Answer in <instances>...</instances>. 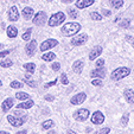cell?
Instances as JSON below:
<instances>
[{"instance_id":"816d5d0a","label":"cell","mask_w":134,"mask_h":134,"mask_svg":"<svg viewBox=\"0 0 134 134\" xmlns=\"http://www.w3.org/2000/svg\"><path fill=\"white\" fill-rule=\"evenodd\" d=\"M1 84H3V83H1V81H0V87H1Z\"/></svg>"},{"instance_id":"836d02e7","label":"cell","mask_w":134,"mask_h":134,"mask_svg":"<svg viewBox=\"0 0 134 134\" xmlns=\"http://www.w3.org/2000/svg\"><path fill=\"white\" fill-rule=\"evenodd\" d=\"M24 84H21L20 82H18V81H12L11 82V87L12 88H15V89H18V88H21Z\"/></svg>"},{"instance_id":"4fadbf2b","label":"cell","mask_w":134,"mask_h":134,"mask_svg":"<svg viewBox=\"0 0 134 134\" xmlns=\"http://www.w3.org/2000/svg\"><path fill=\"white\" fill-rule=\"evenodd\" d=\"M103 121H104V116L101 111H95V113L93 114L91 122H93L94 125H101V124H103Z\"/></svg>"},{"instance_id":"f5cc1de1","label":"cell","mask_w":134,"mask_h":134,"mask_svg":"<svg viewBox=\"0 0 134 134\" xmlns=\"http://www.w3.org/2000/svg\"><path fill=\"white\" fill-rule=\"evenodd\" d=\"M46 1H52V0H46Z\"/></svg>"},{"instance_id":"4dcf8cb0","label":"cell","mask_w":134,"mask_h":134,"mask_svg":"<svg viewBox=\"0 0 134 134\" xmlns=\"http://www.w3.org/2000/svg\"><path fill=\"white\" fill-rule=\"evenodd\" d=\"M61 82L62 84H64V86H66V84H69V80H68V76H66L65 72H63L61 75Z\"/></svg>"},{"instance_id":"30bf717a","label":"cell","mask_w":134,"mask_h":134,"mask_svg":"<svg viewBox=\"0 0 134 134\" xmlns=\"http://www.w3.org/2000/svg\"><path fill=\"white\" fill-rule=\"evenodd\" d=\"M94 3H95V0H76L75 6L77 8L83 10V8H87V7H89V6H91Z\"/></svg>"},{"instance_id":"52a82bcc","label":"cell","mask_w":134,"mask_h":134,"mask_svg":"<svg viewBox=\"0 0 134 134\" xmlns=\"http://www.w3.org/2000/svg\"><path fill=\"white\" fill-rule=\"evenodd\" d=\"M87 41H88V36H87L86 33H82V35H79V36H76V37H74L72 39H71V44H72L74 46H80V45H83Z\"/></svg>"},{"instance_id":"c3c4849f","label":"cell","mask_w":134,"mask_h":134,"mask_svg":"<svg viewBox=\"0 0 134 134\" xmlns=\"http://www.w3.org/2000/svg\"><path fill=\"white\" fill-rule=\"evenodd\" d=\"M0 134H10V133H7V132H0Z\"/></svg>"},{"instance_id":"d6a6232c","label":"cell","mask_w":134,"mask_h":134,"mask_svg":"<svg viewBox=\"0 0 134 134\" xmlns=\"http://www.w3.org/2000/svg\"><path fill=\"white\" fill-rule=\"evenodd\" d=\"M0 65L3 66V68H8V66L12 65V61L11 59H5V61H3L0 63Z\"/></svg>"},{"instance_id":"5b68a950","label":"cell","mask_w":134,"mask_h":134,"mask_svg":"<svg viewBox=\"0 0 134 134\" xmlns=\"http://www.w3.org/2000/svg\"><path fill=\"white\" fill-rule=\"evenodd\" d=\"M89 110L88 109H79L77 111H75L74 113V118H75L77 121H86L87 119L89 118Z\"/></svg>"},{"instance_id":"8fae6325","label":"cell","mask_w":134,"mask_h":134,"mask_svg":"<svg viewBox=\"0 0 134 134\" xmlns=\"http://www.w3.org/2000/svg\"><path fill=\"white\" fill-rule=\"evenodd\" d=\"M36 49H37V42L33 39V41L29 42L25 46V51L27 53V56H33L36 52Z\"/></svg>"},{"instance_id":"60d3db41","label":"cell","mask_w":134,"mask_h":134,"mask_svg":"<svg viewBox=\"0 0 134 134\" xmlns=\"http://www.w3.org/2000/svg\"><path fill=\"white\" fill-rule=\"evenodd\" d=\"M102 13H103V15H106V17H108V15L111 14L110 11H109V10H106V8H103V10H102Z\"/></svg>"},{"instance_id":"ffe728a7","label":"cell","mask_w":134,"mask_h":134,"mask_svg":"<svg viewBox=\"0 0 134 134\" xmlns=\"http://www.w3.org/2000/svg\"><path fill=\"white\" fill-rule=\"evenodd\" d=\"M18 35V30L15 26H7V36L10 38H15Z\"/></svg>"},{"instance_id":"3957f363","label":"cell","mask_w":134,"mask_h":134,"mask_svg":"<svg viewBox=\"0 0 134 134\" xmlns=\"http://www.w3.org/2000/svg\"><path fill=\"white\" fill-rule=\"evenodd\" d=\"M64 20H65V14H64L63 12H57L50 17V19H49V26H51V27L58 26V25H61Z\"/></svg>"},{"instance_id":"2e32d148","label":"cell","mask_w":134,"mask_h":134,"mask_svg":"<svg viewBox=\"0 0 134 134\" xmlns=\"http://www.w3.org/2000/svg\"><path fill=\"white\" fill-rule=\"evenodd\" d=\"M33 13H35V11H33V8H31V7H25L23 11H21V15L25 18L26 20H29V19H31V18L33 17Z\"/></svg>"},{"instance_id":"f907efd6","label":"cell","mask_w":134,"mask_h":134,"mask_svg":"<svg viewBox=\"0 0 134 134\" xmlns=\"http://www.w3.org/2000/svg\"><path fill=\"white\" fill-rule=\"evenodd\" d=\"M1 48H3V45H1V44H0V49H1Z\"/></svg>"},{"instance_id":"f1b7e54d","label":"cell","mask_w":134,"mask_h":134,"mask_svg":"<svg viewBox=\"0 0 134 134\" xmlns=\"http://www.w3.org/2000/svg\"><path fill=\"white\" fill-rule=\"evenodd\" d=\"M31 33H32V29H27L23 35V39L24 41H30L31 39Z\"/></svg>"},{"instance_id":"e0dca14e","label":"cell","mask_w":134,"mask_h":134,"mask_svg":"<svg viewBox=\"0 0 134 134\" xmlns=\"http://www.w3.org/2000/svg\"><path fill=\"white\" fill-rule=\"evenodd\" d=\"M125 97H126L128 103H134V91L132 89H126L125 90Z\"/></svg>"},{"instance_id":"1f68e13d","label":"cell","mask_w":134,"mask_h":134,"mask_svg":"<svg viewBox=\"0 0 134 134\" xmlns=\"http://www.w3.org/2000/svg\"><path fill=\"white\" fill-rule=\"evenodd\" d=\"M129 24H131V21H129V19H124V20H122L121 23L119 24V26H120V27L128 29V27H129Z\"/></svg>"},{"instance_id":"7bdbcfd3","label":"cell","mask_w":134,"mask_h":134,"mask_svg":"<svg viewBox=\"0 0 134 134\" xmlns=\"http://www.w3.org/2000/svg\"><path fill=\"white\" fill-rule=\"evenodd\" d=\"M53 99H55V97H53L52 95H46V96H45L46 101H53Z\"/></svg>"},{"instance_id":"7a4b0ae2","label":"cell","mask_w":134,"mask_h":134,"mask_svg":"<svg viewBox=\"0 0 134 134\" xmlns=\"http://www.w3.org/2000/svg\"><path fill=\"white\" fill-rule=\"evenodd\" d=\"M129 72H131V69L129 68L121 66V68L115 69V70L111 72L110 77H111V80H114V81H119V80H122V79H125L126 76H128Z\"/></svg>"},{"instance_id":"8992f818","label":"cell","mask_w":134,"mask_h":134,"mask_svg":"<svg viewBox=\"0 0 134 134\" xmlns=\"http://www.w3.org/2000/svg\"><path fill=\"white\" fill-rule=\"evenodd\" d=\"M57 45H58V41H57V39H53V38L46 39V41H44L43 43H42L41 51H46V50H49V49H52Z\"/></svg>"},{"instance_id":"74e56055","label":"cell","mask_w":134,"mask_h":134,"mask_svg":"<svg viewBox=\"0 0 134 134\" xmlns=\"http://www.w3.org/2000/svg\"><path fill=\"white\" fill-rule=\"evenodd\" d=\"M96 68H100V66H103L104 65V59H97L96 61Z\"/></svg>"},{"instance_id":"ac0fdd59","label":"cell","mask_w":134,"mask_h":134,"mask_svg":"<svg viewBox=\"0 0 134 134\" xmlns=\"http://www.w3.org/2000/svg\"><path fill=\"white\" fill-rule=\"evenodd\" d=\"M13 107V99H6L3 102V111H8Z\"/></svg>"},{"instance_id":"8d00e7d4","label":"cell","mask_w":134,"mask_h":134,"mask_svg":"<svg viewBox=\"0 0 134 134\" xmlns=\"http://www.w3.org/2000/svg\"><path fill=\"white\" fill-rule=\"evenodd\" d=\"M91 84H93V86H95V87H101L102 86V82H101V80H94V81L91 82Z\"/></svg>"},{"instance_id":"d4e9b609","label":"cell","mask_w":134,"mask_h":134,"mask_svg":"<svg viewBox=\"0 0 134 134\" xmlns=\"http://www.w3.org/2000/svg\"><path fill=\"white\" fill-rule=\"evenodd\" d=\"M68 14H69V18L76 19V18H77V15H79V13H77V11H76L75 8L69 7V8H68Z\"/></svg>"},{"instance_id":"bcb514c9","label":"cell","mask_w":134,"mask_h":134,"mask_svg":"<svg viewBox=\"0 0 134 134\" xmlns=\"http://www.w3.org/2000/svg\"><path fill=\"white\" fill-rule=\"evenodd\" d=\"M66 134H77L76 132H74V131H68V133Z\"/></svg>"},{"instance_id":"f6af8a7d","label":"cell","mask_w":134,"mask_h":134,"mask_svg":"<svg viewBox=\"0 0 134 134\" xmlns=\"http://www.w3.org/2000/svg\"><path fill=\"white\" fill-rule=\"evenodd\" d=\"M75 0H62V3L63 4H71V3H74Z\"/></svg>"},{"instance_id":"ee69618b","label":"cell","mask_w":134,"mask_h":134,"mask_svg":"<svg viewBox=\"0 0 134 134\" xmlns=\"http://www.w3.org/2000/svg\"><path fill=\"white\" fill-rule=\"evenodd\" d=\"M27 84H29L30 87H32V88H35V87H36V82H33V81H29Z\"/></svg>"},{"instance_id":"cb8c5ba5","label":"cell","mask_w":134,"mask_h":134,"mask_svg":"<svg viewBox=\"0 0 134 134\" xmlns=\"http://www.w3.org/2000/svg\"><path fill=\"white\" fill-rule=\"evenodd\" d=\"M110 5L114 8H120L124 6V0H110Z\"/></svg>"},{"instance_id":"d590c367","label":"cell","mask_w":134,"mask_h":134,"mask_svg":"<svg viewBox=\"0 0 134 134\" xmlns=\"http://www.w3.org/2000/svg\"><path fill=\"white\" fill-rule=\"evenodd\" d=\"M51 68H52V70H53V71H58L59 69H61V64L56 62V63H53L52 65H51Z\"/></svg>"},{"instance_id":"ba28073f","label":"cell","mask_w":134,"mask_h":134,"mask_svg":"<svg viewBox=\"0 0 134 134\" xmlns=\"http://www.w3.org/2000/svg\"><path fill=\"white\" fill-rule=\"evenodd\" d=\"M26 119H27L26 116L15 118V116H12V115H8V116H7V121L10 122L12 126H14V127H19V126H21L23 124H25Z\"/></svg>"},{"instance_id":"277c9868","label":"cell","mask_w":134,"mask_h":134,"mask_svg":"<svg viewBox=\"0 0 134 134\" xmlns=\"http://www.w3.org/2000/svg\"><path fill=\"white\" fill-rule=\"evenodd\" d=\"M46 13L44 11H39L38 13H36V15L33 17V24L35 25H38V26H43L44 24L46 23Z\"/></svg>"},{"instance_id":"d6986e66","label":"cell","mask_w":134,"mask_h":134,"mask_svg":"<svg viewBox=\"0 0 134 134\" xmlns=\"http://www.w3.org/2000/svg\"><path fill=\"white\" fill-rule=\"evenodd\" d=\"M72 70L75 71L76 74H81L82 70H83V62L82 61H76L72 65Z\"/></svg>"},{"instance_id":"5bb4252c","label":"cell","mask_w":134,"mask_h":134,"mask_svg":"<svg viewBox=\"0 0 134 134\" xmlns=\"http://www.w3.org/2000/svg\"><path fill=\"white\" fill-rule=\"evenodd\" d=\"M8 19L11 21H17L19 19V11H18L17 6H12L8 10Z\"/></svg>"},{"instance_id":"9c48e42d","label":"cell","mask_w":134,"mask_h":134,"mask_svg":"<svg viewBox=\"0 0 134 134\" xmlns=\"http://www.w3.org/2000/svg\"><path fill=\"white\" fill-rule=\"evenodd\" d=\"M90 76L93 77V79H103L104 76H106V68H103V66H100V68H96L95 70L91 71Z\"/></svg>"},{"instance_id":"7c38bea8","label":"cell","mask_w":134,"mask_h":134,"mask_svg":"<svg viewBox=\"0 0 134 134\" xmlns=\"http://www.w3.org/2000/svg\"><path fill=\"white\" fill-rule=\"evenodd\" d=\"M86 99H87L86 93H80V94H77V95H75V96L70 100V102H71V104H81L86 101Z\"/></svg>"},{"instance_id":"f546056e","label":"cell","mask_w":134,"mask_h":134,"mask_svg":"<svg viewBox=\"0 0 134 134\" xmlns=\"http://www.w3.org/2000/svg\"><path fill=\"white\" fill-rule=\"evenodd\" d=\"M128 118H129V113H125L122 119H121V126L122 127L127 126V124H128Z\"/></svg>"},{"instance_id":"7402d4cb","label":"cell","mask_w":134,"mask_h":134,"mask_svg":"<svg viewBox=\"0 0 134 134\" xmlns=\"http://www.w3.org/2000/svg\"><path fill=\"white\" fill-rule=\"evenodd\" d=\"M56 58V55L53 52H48V53H44L43 56H42V59L45 62H50V61H53V59Z\"/></svg>"},{"instance_id":"6da1fadb","label":"cell","mask_w":134,"mask_h":134,"mask_svg":"<svg viewBox=\"0 0 134 134\" xmlns=\"http://www.w3.org/2000/svg\"><path fill=\"white\" fill-rule=\"evenodd\" d=\"M80 30H81V25H80L79 23L71 21V23H66L65 25L62 27V33H63L64 36H68L69 37V36L76 35Z\"/></svg>"},{"instance_id":"f35d334b","label":"cell","mask_w":134,"mask_h":134,"mask_svg":"<svg viewBox=\"0 0 134 134\" xmlns=\"http://www.w3.org/2000/svg\"><path fill=\"white\" fill-rule=\"evenodd\" d=\"M10 52H11V50H4V51H1V52H0V58H3V57L7 56Z\"/></svg>"},{"instance_id":"484cf974","label":"cell","mask_w":134,"mask_h":134,"mask_svg":"<svg viewBox=\"0 0 134 134\" xmlns=\"http://www.w3.org/2000/svg\"><path fill=\"white\" fill-rule=\"evenodd\" d=\"M15 97L18 100H27L30 97V95L27 93H17L15 94Z\"/></svg>"},{"instance_id":"83f0119b","label":"cell","mask_w":134,"mask_h":134,"mask_svg":"<svg viewBox=\"0 0 134 134\" xmlns=\"http://www.w3.org/2000/svg\"><path fill=\"white\" fill-rule=\"evenodd\" d=\"M90 18L93 19V20H97V21L102 20V15L100 14V13H97V12H91L90 13Z\"/></svg>"},{"instance_id":"7dc6e473","label":"cell","mask_w":134,"mask_h":134,"mask_svg":"<svg viewBox=\"0 0 134 134\" xmlns=\"http://www.w3.org/2000/svg\"><path fill=\"white\" fill-rule=\"evenodd\" d=\"M17 134H26V131H20V132H18Z\"/></svg>"},{"instance_id":"db71d44e","label":"cell","mask_w":134,"mask_h":134,"mask_svg":"<svg viewBox=\"0 0 134 134\" xmlns=\"http://www.w3.org/2000/svg\"><path fill=\"white\" fill-rule=\"evenodd\" d=\"M32 134H36V133H32Z\"/></svg>"},{"instance_id":"4316f807","label":"cell","mask_w":134,"mask_h":134,"mask_svg":"<svg viewBox=\"0 0 134 134\" xmlns=\"http://www.w3.org/2000/svg\"><path fill=\"white\" fill-rule=\"evenodd\" d=\"M52 126H53V122L51 120H46V121H44L42 124V128L43 129H50Z\"/></svg>"},{"instance_id":"603a6c76","label":"cell","mask_w":134,"mask_h":134,"mask_svg":"<svg viewBox=\"0 0 134 134\" xmlns=\"http://www.w3.org/2000/svg\"><path fill=\"white\" fill-rule=\"evenodd\" d=\"M24 68H25V70L27 71V72H30V74H33L35 72V70H36L35 63H26V64H24Z\"/></svg>"},{"instance_id":"681fc988","label":"cell","mask_w":134,"mask_h":134,"mask_svg":"<svg viewBox=\"0 0 134 134\" xmlns=\"http://www.w3.org/2000/svg\"><path fill=\"white\" fill-rule=\"evenodd\" d=\"M19 1H20V3H26L27 0H19Z\"/></svg>"},{"instance_id":"e575fe53","label":"cell","mask_w":134,"mask_h":134,"mask_svg":"<svg viewBox=\"0 0 134 134\" xmlns=\"http://www.w3.org/2000/svg\"><path fill=\"white\" fill-rule=\"evenodd\" d=\"M109 132H110V128H108V127H106V128H102V129H100L97 133H95V134H109Z\"/></svg>"},{"instance_id":"ab89813d","label":"cell","mask_w":134,"mask_h":134,"mask_svg":"<svg viewBox=\"0 0 134 134\" xmlns=\"http://www.w3.org/2000/svg\"><path fill=\"white\" fill-rule=\"evenodd\" d=\"M56 82H57V79H56V80H53L52 82H49V83H46V84H45V88H49V87H52V86H55V84H56Z\"/></svg>"},{"instance_id":"b9f144b4","label":"cell","mask_w":134,"mask_h":134,"mask_svg":"<svg viewBox=\"0 0 134 134\" xmlns=\"http://www.w3.org/2000/svg\"><path fill=\"white\" fill-rule=\"evenodd\" d=\"M126 41L129 42V43H132L133 44V46H134V39L132 38V36H126Z\"/></svg>"},{"instance_id":"9a60e30c","label":"cell","mask_w":134,"mask_h":134,"mask_svg":"<svg viewBox=\"0 0 134 134\" xmlns=\"http://www.w3.org/2000/svg\"><path fill=\"white\" fill-rule=\"evenodd\" d=\"M101 53H102V46H99V45L95 46V48L90 51V53H89V59L94 61V59H96Z\"/></svg>"},{"instance_id":"44dd1931","label":"cell","mask_w":134,"mask_h":134,"mask_svg":"<svg viewBox=\"0 0 134 134\" xmlns=\"http://www.w3.org/2000/svg\"><path fill=\"white\" fill-rule=\"evenodd\" d=\"M33 103H35V102H33L32 100H29V101L24 102V103H19L17 106V108L18 109H29V108H31V107L33 106Z\"/></svg>"}]
</instances>
